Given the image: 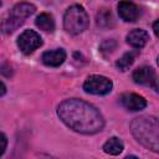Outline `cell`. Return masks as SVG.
Masks as SVG:
<instances>
[{
	"label": "cell",
	"mask_w": 159,
	"mask_h": 159,
	"mask_svg": "<svg viewBox=\"0 0 159 159\" xmlns=\"http://www.w3.org/2000/svg\"><path fill=\"white\" fill-rule=\"evenodd\" d=\"M35 10H36V7L30 2L16 4L0 25L2 32H5V34L14 32L20 25L24 24L25 19H27L29 16H31L35 12Z\"/></svg>",
	"instance_id": "cell-4"
},
{
	"label": "cell",
	"mask_w": 159,
	"mask_h": 159,
	"mask_svg": "<svg viewBox=\"0 0 159 159\" xmlns=\"http://www.w3.org/2000/svg\"><path fill=\"white\" fill-rule=\"evenodd\" d=\"M117 46V42L114 40H106L101 43V51L102 52H112Z\"/></svg>",
	"instance_id": "cell-16"
},
{
	"label": "cell",
	"mask_w": 159,
	"mask_h": 159,
	"mask_svg": "<svg viewBox=\"0 0 159 159\" xmlns=\"http://www.w3.org/2000/svg\"><path fill=\"white\" fill-rule=\"evenodd\" d=\"M97 25L101 27H111L113 26V17L109 10L102 9L97 14Z\"/></svg>",
	"instance_id": "cell-14"
},
{
	"label": "cell",
	"mask_w": 159,
	"mask_h": 159,
	"mask_svg": "<svg viewBox=\"0 0 159 159\" xmlns=\"http://www.w3.org/2000/svg\"><path fill=\"white\" fill-rule=\"evenodd\" d=\"M103 150L107 153V154H111V155H118L119 153H122L123 150V143L119 138L117 137H112L109 138L104 145H103Z\"/></svg>",
	"instance_id": "cell-13"
},
{
	"label": "cell",
	"mask_w": 159,
	"mask_h": 159,
	"mask_svg": "<svg viewBox=\"0 0 159 159\" xmlns=\"http://www.w3.org/2000/svg\"><path fill=\"white\" fill-rule=\"evenodd\" d=\"M57 114L67 127L82 134H94L104 125L101 113L92 104L77 98L63 101L57 108Z\"/></svg>",
	"instance_id": "cell-1"
},
{
	"label": "cell",
	"mask_w": 159,
	"mask_h": 159,
	"mask_svg": "<svg viewBox=\"0 0 159 159\" xmlns=\"http://www.w3.org/2000/svg\"><path fill=\"white\" fill-rule=\"evenodd\" d=\"M122 106L132 112H137V111H142L147 107V101L135 93H123L119 98Z\"/></svg>",
	"instance_id": "cell-9"
},
{
	"label": "cell",
	"mask_w": 159,
	"mask_h": 159,
	"mask_svg": "<svg viewBox=\"0 0 159 159\" xmlns=\"http://www.w3.org/2000/svg\"><path fill=\"white\" fill-rule=\"evenodd\" d=\"M135 56H137V52H127L116 62V66L120 71H125L127 68H129L133 65V62L135 60Z\"/></svg>",
	"instance_id": "cell-15"
},
{
	"label": "cell",
	"mask_w": 159,
	"mask_h": 159,
	"mask_svg": "<svg viewBox=\"0 0 159 159\" xmlns=\"http://www.w3.org/2000/svg\"><path fill=\"white\" fill-rule=\"evenodd\" d=\"M133 80L135 83L153 87L157 91V75L155 71L149 66H142L133 72Z\"/></svg>",
	"instance_id": "cell-7"
},
{
	"label": "cell",
	"mask_w": 159,
	"mask_h": 159,
	"mask_svg": "<svg viewBox=\"0 0 159 159\" xmlns=\"http://www.w3.org/2000/svg\"><path fill=\"white\" fill-rule=\"evenodd\" d=\"M149 40V35L143 29H134L128 32L127 35V42L134 47V48H142L145 46V43Z\"/></svg>",
	"instance_id": "cell-11"
},
{
	"label": "cell",
	"mask_w": 159,
	"mask_h": 159,
	"mask_svg": "<svg viewBox=\"0 0 159 159\" xmlns=\"http://www.w3.org/2000/svg\"><path fill=\"white\" fill-rule=\"evenodd\" d=\"M112 87H113L112 81L99 75L89 76L83 83V89L86 93L97 94V96H103V94L109 93L112 91Z\"/></svg>",
	"instance_id": "cell-5"
},
{
	"label": "cell",
	"mask_w": 159,
	"mask_h": 159,
	"mask_svg": "<svg viewBox=\"0 0 159 159\" xmlns=\"http://www.w3.org/2000/svg\"><path fill=\"white\" fill-rule=\"evenodd\" d=\"M35 24L40 30H42L45 32H52L55 30V20H53L52 15L46 14V12L40 14L35 20Z\"/></svg>",
	"instance_id": "cell-12"
},
{
	"label": "cell",
	"mask_w": 159,
	"mask_h": 159,
	"mask_svg": "<svg viewBox=\"0 0 159 159\" xmlns=\"http://www.w3.org/2000/svg\"><path fill=\"white\" fill-rule=\"evenodd\" d=\"M153 30H154V34L158 36V21L154 22V27H153Z\"/></svg>",
	"instance_id": "cell-19"
},
{
	"label": "cell",
	"mask_w": 159,
	"mask_h": 159,
	"mask_svg": "<svg viewBox=\"0 0 159 159\" xmlns=\"http://www.w3.org/2000/svg\"><path fill=\"white\" fill-rule=\"evenodd\" d=\"M66 60V52L62 48H56L51 51H46L42 55V62L50 67H58Z\"/></svg>",
	"instance_id": "cell-10"
},
{
	"label": "cell",
	"mask_w": 159,
	"mask_h": 159,
	"mask_svg": "<svg viewBox=\"0 0 159 159\" xmlns=\"http://www.w3.org/2000/svg\"><path fill=\"white\" fill-rule=\"evenodd\" d=\"M89 24L88 15L81 5L70 6L63 16V27L71 35H78L83 32Z\"/></svg>",
	"instance_id": "cell-3"
},
{
	"label": "cell",
	"mask_w": 159,
	"mask_h": 159,
	"mask_svg": "<svg viewBox=\"0 0 159 159\" xmlns=\"http://www.w3.org/2000/svg\"><path fill=\"white\" fill-rule=\"evenodd\" d=\"M118 14L122 20H124L127 22H134L138 20V17L140 15V10L134 2L122 0L118 4Z\"/></svg>",
	"instance_id": "cell-8"
},
{
	"label": "cell",
	"mask_w": 159,
	"mask_h": 159,
	"mask_svg": "<svg viewBox=\"0 0 159 159\" xmlns=\"http://www.w3.org/2000/svg\"><path fill=\"white\" fill-rule=\"evenodd\" d=\"M41 45H42V39L34 30H25L17 37V46H19L20 51L22 53H25V55L32 53Z\"/></svg>",
	"instance_id": "cell-6"
},
{
	"label": "cell",
	"mask_w": 159,
	"mask_h": 159,
	"mask_svg": "<svg viewBox=\"0 0 159 159\" xmlns=\"http://www.w3.org/2000/svg\"><path fill=\"white\" fill-rule=\"evenodd\" d=\"M6 92V88H5V86H4V83L0 81V96H2L4 93Z\"/></svg>",
	"instance_id": "cell-18"
},
{
	"label": "cell",
	"mask_w": 159,
	"mask_h": 159,
	"mask_svg": "<svg viewBox=\"0 0 159 159\" xmlns=\"http://www.w3.org/2000/svg\"><path fill=\"white\" fill-rule=\"evenodd\" d=\"M6 145H7V139H6L5 134L0 132V155H2V153L5 152Z\"/></svg>",
	"instance_id": "cell-17"
},
{
	"label": "cell",
	"mask_w": 159,
	"mask_h": 159,
	"mask_svg": "<svg viewBox=\"0 0 159 159\" xmlns=\"http://www.w3.org/2000/svg\"><path fill=\"white\" fill-rule=\"evenodd\" d=\"M130 130L138 143L155 153L159 150V124L155 117L134 118L130 123Z\"/></svg>",
	"instance_id": "cell-2"
}]
</instances>
